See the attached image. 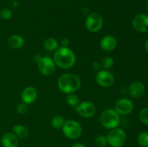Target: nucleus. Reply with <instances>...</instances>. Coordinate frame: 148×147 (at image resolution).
Wrapping results in <instances>:
<instances>
[{"label":"nucleus","mask_w":148,"mask_h":147,"mask_svg":"<svg viewBox=\"0 0 148 147\" xmlns=\"http://www.w3.org/2000/svg\"><path fill=\"white\" fill-rule=\"evenodd\" d=\"M92 68L95 71H99L101 68V64L100 63H98V62L95 61L92 63Z\"/></svg>","instance_id":"obj_27"},{"label":"nucleus","mask_w":148,"mask_h":147,"mask_svg":"<svg viewBox=\"0 0 148 147\" xmlns=\"http://www.w3.org/2000/svg\"><path fill=\"white\" fill-rule=\"evenodd\" d=\"M146 9H147V10L148 11V0L147 1V2H146Z\"/></svg>","instance_id":"obj_31"},{"label":"nucleus","mask_w":148,"mask_h":147,"mask_svg":"<svg viewBox=\"0 0 148 147\" xmlns=\"http://www.w3.org/2000/svg\"><path fill=\"white\" fill-rule=\"evenodd\" d=\"M106 137L108 144L111 147H122L127 141V134L125 131L118 127L110 130Z\"/></svg>","instance_id":"obj_5"},{"label":"nucleus","mask_w":148,"mask_h":147,"mask_svg":"<svg viewBox=\"0 0 148 147\" xmlns=\"http://www.w3.org/2000/svg\"><path fill=\"white\" fill-rule=\"evenodd\" d=\"M120 115L114 109H106L100 115V122L106 129L117 128L120 123Z\"/></svg>","instance_id":"obj_3"},{"label":"nucleus","mask_w":148,"mask_h":147,"mask_svg":"<svg viewBox=\"0 0 148 147\" xmlns=\"http://www.w3.org/2000/svg\"><path fill=\"white\" fill-rule=\"evenodd\" d=\"M114 63V60L112 57L111 56H106L103 59L102 62H101V67L104 70H108V69H111L113 66Z\"/></svg>","instance_id":"obj_22"},{"label":"nucleus","mask_w":148,"mask_h":147,"mask_svg":"<svg viewBox=\"0 0 148 147\" xmlns=\"http://www.w3.org/2000/svg\"><path fill=\"white\" fill-rule=\"evenodd\" d=\"M132 23L136 31L142 33L148 32V15L147 14H137L133 18Z\"/></svg>","instance_id":"obj_11"},{"label":"nucleus","mask_w":148,"mask_h":147,"mask_svg":"<svg viewBox=\"0 0 148 147\" xmlns=\"http://www.w3.org/2000/svg\"><path fill=\"white\" fill-rule=\"evenodd\" d=\"M62 43L63 44V46H67L68 43H69V40L66 38H64L63 40H62Z\"/></svg>","instance_id":"obj_29"},{"label":"nucleus","mask_w":148,"mask_h":147,"mask_svg":"<svg viewBox=\"0 0 148 147\" xmlns=\"http://www.w3.org/2000/svg\"><path fill=\"white\" fill-rule=\"evenodd\" d=\"M117 46V40L112 35H106L100 41V47L104 51H111Z\"/></svg>","instance_id":"obj_15"},{"label":"nucleus","mask_w":148,"mask_h":147,"mask_svg":"<svg viewBox=\"0 0 148 147\" xmlns=\"http://www.w3.org/2000/svg\"><path fill=\"white\" fill-rule=\"evenodd\" d=\"M16 111L19 115H25L28 111V105L25 102H20L16 107Z\"/></svg>","instance_id":"obj_25"},{"label":"nucleus","mask_w":148,"mask_h":147,"mask_svg":"<svg viewBox=\"0 0 148 147\" xmlns=\"http://www.w3.org/2000/svg\"><path fill=\"white\" fill-rule=\"evenodd\" d=\"M1 143L4 147H18L20 141L14 133L7 132L1 137Z\"/></svg>","instance_id":"obj_14"},{"label":"nucleus","mask_w":148,"mask_h":147,"mask_svg":"<svg viewBox=\"0 0 148 147\" xmlns=\"http://www.w3.org/2000/svg\"><path fill=\"white\" fill-rule=\"evenodd\" d=\"M139 118L143 123L148 125V108H145L140 110Z\"/></svg>","instance_id":"obj_24"},{"label":"nucleus","mask_w":148,"mask_h":147,"mask_svg":"<svg viewBox=\"0 0 148 147\" xmlns=\"http://www.w3.org/2000/svg\"><path fill=\"white\" fill-rule=\"evenodd\" d=\"M96 82L102 87L108 88L113 86L115 82L114 75L108 70H101L96 74Z\"/></svg>","instance_id":"obj_8"},{"label":"nucleus","mask_w":148,"mask_h":147,"mask_svg":"<svg viewBox=\"0 0 148 147\" xmlns=\"http://www.w3.org/2000/svg\"><path fill=\"white\" fill-rule=\"evenodd\" d=\"M13 133L18 137V138L24 139L29 135V131L27 127L21 124H16L12 128Z\"/></svg>","instance_id":"obj_17"},{"label":"nucleus","mask_w":148,"mask_h":147,"mask_svg":"<svg viewBox=\"0 0 148 147\" xmlns=\"http://www.w3.org/2000/svg\"><path fill=\"white\" fill-rule=\"evenodd\" d=\"M38 97V91L35 87L31 86H27L23 89L21 94V99L23 102L30 105L35 102Z\"/></svg>","instance_id":"obj_13"},{"label":"nucleus","mask_w":148,"mask_h":147,"mask_svg":"<svg viewBox=\"0 0 148 147\" xmlns=\"http://www.w3.org/2000/svg\"><path fill=\"white\" fill-rule=\"evenodd\" d=\"M65 122L66 120L64 117L61 116V115H56L52 118L51 125L53 126V128H56V129H61L64 126Z\"/></svg>","instance_id":"obj_19"},{"label":"nucleus","mask_w":148,"mask_h":147,"mask_svg":"<svg viewBox=\"0 0 148 147\" xmlns=\"http://www.w3.org/2000/svg\"><path fill=\"white\" fill-rule=\"evenodd\" d=\"M1 136H0V141H1Z\"/></svg>","instance_id":"obj_33"},{"label":"nucleus","mask_w":148,"mask_h":147,"mask_svg":"<svg viewBox=\"0 0 148 147\" xmlns=\"http://www.w3.org/2000/svg\"><path fill=\"white\" fill-rule=\"evenodd\" d=\"M103 25V20L101 14L97 12H92L87 17L85 26L91 33L98 32Z\"/></svg>","instance_id":"obj_6"},{"label":"nucleus","mask_w":148,"mask_h":147,"mask_svg":"<svg viewBox=\"0 0 148 147\" xmlns=\"http://www.w3.org/2000/svg\"><path fill=\"white\" fill-rule=\"evenodd\" d=\"M53 61L57 66L64 69H71L76 63V56L67 46L58 48L53 54Z\"/></svg>","instance_id":"obj_1"},{"label":"nucleus","mask_w":148,"mask_h":147,"mask_svg":"<svg viewBox=\"0 0 148 147\" xmlns=\"http://www.w3.org/2000/svg\"><path fill=\"white\" fill-rule=\"evenodd\" d=\"M81 83L79 76L73 73H67L59 76L57 84L61 92L68 95L77 91L80 88Z\"/></svg>","instance_id":"obj_2"},{"label":"nucleus","mask_w":148,"mask_h":147,"mask_svg":"<svg viewBox=\"0 0 148 147\" xmlns=\"http://www.w3.org/2000/svg\"><path fill=\"white\" fill-rule=\"evenodd\" d=\"M66 102L69 105L72 107H77L79 104V98L77 95H75L74 93L68 94L66 97Z\"/></svg>","instance_id":"obj_20"},{"label":"nucleus","mask_w":148,"mask_h":147,"mask_svg":"<svg viewBox=\"0 0 148 147\" xmlns=\"http://www.w3.org/2000/svg\"><path fill=\"white\" fill-rule=\"evenodd\" d=\"M95 146L98 147H104L108 144V140H107L106 135H98L95 136L94 139Z\"/></svg>","instance_id":"obj_23"},{"label":"nucleus","mask_w":148,"mask_h":147,"mask_svg":"<svg viewBox=\"0 0 148 147\" xmlns=\"http://www.w3.org/2000/svg\"><path fill=\"white\" fill-rule=\"evenodd\" d=\"M128 92L130 96L133 98H140L144 95L145 92V86L144 84L139 81H135L130 85Z\"/></svg>","instance_id":"obj_12"},{"label":"nucleus","mask_w":148,"mask_h":147,"mask_svg":"<svg viewBox=\"0 0 148 147\" xmlns=\"http://www.w3.org/2000/svg\"><path fill=\"white\" fill-rule=\"evenodd\" d=\"M25 40L19 35H13L8 39V45L13 49H19L24 46Z\"/></svg>","instance_id":"obj_16"},{"label":"nucleus","mask_w":148,"mask_h":147,"mask_svg":"<svg viewBox=\"0 0 148 147\" xmlns=\"http://www.w3.org/2000/svg\"><path fill=\"white\" fill-rule=\"evenodd\" d=\"M76 111L83 118H90L95 115L96 112V108L92 102L90 101H84L80 102L76 107Z\"/></svg>","instance_id":"obj_9"},{"label":"nucleus","mask_w":148,"mask_h":147,"mask_svg":"<svg viewBox=\"0 0 148 147\" xmlns=\"http://www.w3.org/2000/svg\"><path fill=\"white\" fill-rule=\"evenodd\" d=\"M71 147H87L85 145L82 143H75Z\"/></svg>","instance_id":"obj_28"},{"label":"nucleus","mask_w":148,"mask_h":147,"mask_svg":"<svg viewBox=\"0 0 148 147\" xmlns=\"http://www.w3.org/2000/svg\"><path fill=\"white\" fill-rule=\"evenodd\" d=\"M0 50H1V46H0Z\"/></svg>","instance_id":"obj_32"},{"label":"nucleus","mask_w":148,"mask_h":147,"mask_svg":"<svg viewBox=\"0 0 148 147\" xmlns=\"http://www.w3.org/2000/svg\"><path fill=\"white\" fill-rule=\"evenodd\" d=\"M137 143L142 147H148V132H142L137 136Z\"/></svg>","instance_id":"obj_21"},{"label":"nucleus","mask_w":148,"mask_h":147,"mask_svg":"<svg viewBox=\"0 0 148 147\" xmlns=\"http://www.w3.org/2000/svg\"><path fill=\"white\" fill-rule=\"evenodd\" d=\"M12 16V12L9 8H4L0 12V18L4 20H10Z\"/></svg>","instance_id":"obj_26"},{"label":"nucleus","mask_w":148,"mask_h":147,"mask_svg":"<svg viewBox=\"0 0 148 147\" xmlns=\"http://www.w3.org/2000/svg\"><path fill=\"white\" fill-rule=\"evenodd\" d=\"M0 73H1V71H0Z\"/></svg>","instance_id":"obj_34"},{"label":"nucleus","mask_w":148,"mask_h":147,"mask_svg":"<svg viewBox=\"0 0 148 147\" xmlns=\"http://www.w3.org/2000/svg\"><path fill=\"white\" fill-rule=\"evenodd\" d=\"M62 129L64 136L69 140H76L82 135V126L79 122L74 120H66Z\"/></svg>","instance_id":"obj_4"},{"label":"nucleus","mask_w":148,"mask_h":147,"mask_svg":"<svg viewBox=\"0 0 148 147\" xmlns=\"http://www.w3.org/2000/svg\"><path fill=\"white\" fill-rule=\"evenodd\" d=\"M134 109L132 101L128 98H121L115 103L114 110L120 115H127L131 113Z\"/></svg>","instance_id":"obj_10"},{"label":"nucleus","mask_w":148,"mask_h":147,"mask_svg":"<svg viewBox=\"0 0 148 147\" xmlns=\"http://www.w3.org/2000/svg\"><path fill=\"white\" fill-rule=\"evenodd\" d=\"M43 46L46 50H49V51H53L59 48V43L54 37H49L45 40L44 43H43Z\"/></svg>","instance_id":"obj_18"},{"label":"nucleus","mask_w":148,"mask_h":147,"mask_svg":"<svg viewBox=\"0 0 148 147\" xmlns=\"http://www.w3.org/2000/svg\"><path fill=\"white\" fill-rule=\"evenodd\" d=\"M145 50L148 52V39L146 40L145 43Z\"/></svg>","instance_id":"obj_30"},{"label":"nucleus","mask_w":148,"mask_h":147,"mask_svg":"<svg viewBox=\"0 0 148 147\" xmlns=\"http://www.w3.org/2000/svg\"><path fill=\"white\" fill-rule=\"evenodd\" d=\"M56 66L53 59L48 56L41 57L38 61V69L40 74L44 76L52 74L56 69Z\"/></svg>","instance_id":"obj_7"}]
</instances>
